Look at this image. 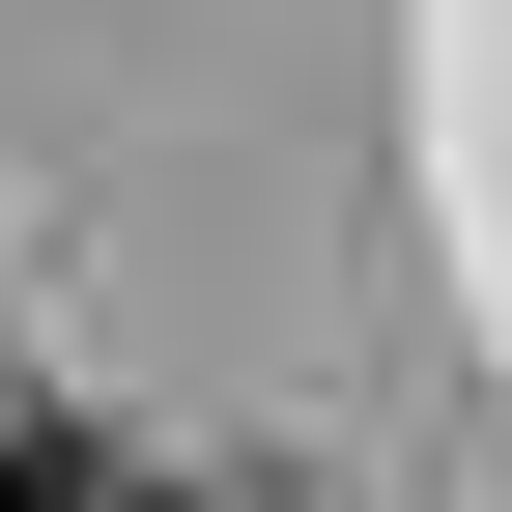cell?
<instances>
[{"mask_svg":"<svg viewBox=\"0 0 512 512\" xmlns=\"http://www.w3.org/2000/svg\"><path fill=\"white\" fill-rule=\"evenodd\" d=\"M0 512H171L114 427H57V399H0Z\"/></svg>","mask_w":512,"mask_h":512,"instance_id":"obj_1","label":"cell"}]
</instances>
